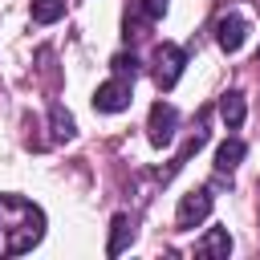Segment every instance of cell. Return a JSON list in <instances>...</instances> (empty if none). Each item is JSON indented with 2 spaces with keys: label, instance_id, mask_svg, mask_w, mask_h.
Returning <instances> with one entry per match:
<instances>
[{
  "label": "cell",
  "instance_id": "cell-9",
  "mask_svg": "<svg viewBox=\"0 0 260 260\" xmlns=\"http://www.w3.org/2000/svg\"><path fill=\"white\" fill-rule=\"evenodd\" d=\"M114 232H110V244H106V256H122L126 252V244H130V236H134V228H130V215H114V223H110Z\"/></svg>",
  "mask_w": 260,
  "mask_h": 260
},
{
  "label": "cell",
  "instance_id": "cell-7",
  "mask_svg": "<svg viewBox=\"0 0 260 260\" xmlns=\"http://www.w3.org/2000/svg\"><path fill=\"white\" fill-rule=\"evenodd\" d=\"M195 252L207 256V260H228V252H232V236H228V228H211V232L195 244Z\"/></svg>",
  "mask_w": 260,
  "mask_h": 260
},
{
  "label": "cell",
  "instance_id": "cell-3",
  "mask_svg": "<svg viewBox=\"0 0 260 260\" xmlns=\"http://www.w3.org/2000/svg\"><path fill=\"white\" fill-rule=\"evenodd\" d=\"M211 215V191L207 187H195V191H187L183 199H179V211H175V223L187 232V228H195V223H203Z\"/></svg>",
  "mask_w": 260,
  "mask_h": 260
},
{
  "label": "cell",
  "instance_id": "cell-12",
  "mask_svg": "<svg viewBox=\"0 0 260 260\" xmlns=\"http://www.w3.org/2000/svg\"><path fill=\"white\" fill-rule=\"evenodd\" d=\"M73 134H77V126H73L69 110H65V106H53V138H57V142H69Z\"/></svg>",
  "mask_w": 260,
  "mask_h": 260
},
{
  "label": "cell",
  "instance_id": "cell-11",
  "mask_svg": "<svg viewBox=\"0 0 260 260\" xmlns=\"http://www.w3.org/2000/svg\"><path fill=\"white\" fill-rule=\"evenodd\" d=\"M65 16V0H32V20L37 24H53Z\"/></svg>",
  "mask_w": 260,
  "mask_h": 260
},
{
  "label": "cell",
  "instance_id": "cell-5",
  "mask_svg": "<svg viewBox=\"0 0 260 260\" xmlns=\"http://www.w3.org/2000/svg\"><path fill=\"white\" fill-rule=\"evenodd\" d=\"M175 122H179V114H175V106H167V102H154L150 106V142L154 146H171V138H175Z\"/></svg>",
  "mask_w": 260,
  "mask_h": 260
},
{
  "label": "cell",
  "instance_id": "cell-10",
  "mask_svg": "<svg viewBox=\"0 0 260 260\" xmlns=\"http://www.w3.org/2000/svg\"><path fill=\"white\" fill-rule=\"evenodd\" d=\"M219 118L228 122V130H236V126L244 122V93H236V89L223 93V98H219Z\"/></svg>",
  "mask_w": 260,
  "mask_h": 260
},
{
  "label": "cell",
  "instance_id": "cell-2",
  "mask_svg": "<svg viewBox=\"0 0 260 260\" xmlns=\"http://www.w3.org/2000/svg\"><path fill=\"white\" fill-rule=\"evenodd\" d=\"M183 65H187V53L179 45H158L154 49V81H158V89H171L183 77Z\"/></svg>",
  "mask_w": 260,
  "mask_h": 260
},
{
  "label": "cell",
  "instance_id": "cell-8",
  "mask_svg": "<svg viewBox=\"0 0 260 260\" xmlns=\"http://www.w3.org/2000/svg\"><path fill=\"white\" fill-rule=\"evenodd\" d=\"M248 154V146L240 142V138H228V142H219V150H215V171L219 175H232L236 167H240V158Z\"/></svg>",
  "mask_w": 260,
  "mask_h": 260
},
{
  "label": "cell",
  "instance_id": "cell-4",
  "mask_svg": "<svg viewBox=\"0 0 260 260\" xmlns=\"http://www.w3.org/2000/svg\"><path fill=\"white\" fill-rule=\"evenodd\" d=\"M126 106H130V81H126V77H114V81L98 85V93H93V110H102V114H118V110H126Z\"/></svg>",
  "mask_w": 260,
  "mask_h": 260
},
{
  "label": "cell",
  "instance_id": "cell-6",
  "mask_svg": "<svg viewBox=\"0 0 260 260\" xmlns=\"http://www.w3.org/2000/svg\"><path fill=\"white\" fill-rule=\"evenodd\" d=\"M215 41H219V49H223V53H236V49L248 41V20H244L240 12L219 16V24H215Z\"/></svg>",
  "mask_w": 260,
  "mask_h": 260
},
{
  "label": "cell",
  "instance_id": "cell-13",
  "mask_svg": "<svg viewBox=\"0 0 260 260\" xmlns=\"http://www.w3.org/2000/svg\"><path fill=\"white\" fill-rule=\"evenodd\" d=\"M110 65H114L118 77H130V81H134V73H138V57H134V53H118Z\"/></svg>",
  "mask_w": 260,
  "mask_h": 260
},
{
  "label": "cell",
  "instance_id": "cell-1",
  "mask_svg": "<svg viewBox=\"0 0 260 260\" xmlns=\"http://www.w3.org/2000/svg\"><path fill=\"white\" fill-rule=\"evenodd\" d=\"M45 236V211L24 195H0V260L37 248Z\"/></svg>",
  "mask_w": 260,
  "mask_h": 260
},
{
  "label": "cell",
  "instance_id": "cell-14",
  "mask_svg": "<svg viewBox=\"0 0 260 260\" xmlns=\"http://www.w3.org/2000/svg\"><path fill=\"white\" fill-rule=\"evenodd\" d=\"M138 12L146 20H162L167 16V0H138Z\"/></svg>",
  "mask_w": 260,
  "mask_h": 260
}]
</instances>
